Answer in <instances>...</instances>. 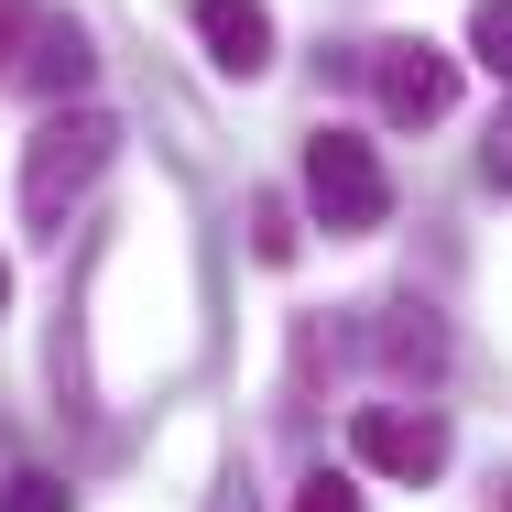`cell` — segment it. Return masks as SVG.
Instances as JSON below:
<instances>
[{
	"label": "cell",
	"instance_id": "obj_1",
	"mask_svg": "<svg viewBox=\"0 0 512 512\" xmlns=\"http://www.w3.org/2000/svg\"><path fill=\"white\" fill-rule=\"evenodd\" d=\"M109 153H120V120L109 109H44V131L22 142V229L33 240H66V207L88 197L109 175Z\"/></svg>",
	"mask_w": 512,
	"mask_h": 512
},
{
	"label": "cell",
	"instance_id": "obj_2",
	"mask_svg": "<svg viewBox=\"0 0 512 512\" xmlns=\"http://www.w3.org/2000/svg\"><path fill=\"white\" fill-rule=\"evenodd\" d=\"M306 218L327 240H371L382 218H393V175H382V153L360 142V131H316L306 142Z\"/></svg>",
	"mask_w": 512,
	"mask_h": 512
},
{
	"label": "cell",
	"instance_id": "obj_3",
	"mask_svg": "<svg viewBox=\"0 0 512 512\" xmlns=\"http://www.w3.org/2000/svg\"><path fill=\"white\" fill-rule=\"evenodd\" d=\"M360 66H371V99H382V120H393V131H425V120H447V99H458V55H436L425 33L371 44Z\"/></svg>",
	"mask_w": 512,
	"mask_h": 512
},
{
	"label": "cell",
	"instance_id": "obj_4",
	"mask_svg": "<svg viewBox=\"0 0 512 512\" xmlns=\"http://www.w3.org/2000/svg\"><path fill=\"white\" fill-rule=\"evenodd\" d=\"M349 447H360V469L425 491V480L447 469V414H436V404H360V414H349Z\"/></svg>",
	"mask_w": 512,
	"mask_h": 512
},
{
	"label": "cell",
	"instance_id": "obj_5",
	"mask_svg": "<svg viewBox=\"0 0 512 512\" xmlns=\"http://www.w3.org/2000/svg\"><path fill=\"white\" fill-rule=\"evenodd\" d=\"M186 22H197V44H207L218 77H262V66H273V11H262V0H186Z\"/></svg>",
	"mask_w": 512,
	"mask_h": 512
},
{
	"label": "cell",
	"instance_id": "obj_6",
	"mask_svg": "<svg viewBox=\"0 0 512 512\" xmlns=\"http://www.w3.org/2000/svg\"><path fill=\"white\" fill-rule=\"evenodd\" d=\"M88 66H99V55H88V33H77V22H33V55H22V77H33L55 109H77Z\"/></svg>",
	"mask_w": 512,
	"mask_h": 512
},
{
	"label": "cell",
	"instance_id": "obj_7",
	"mask_svg": "<svg viewBox=\"0 0 512 512\" xmlns=\"http://www.w3.org/2000/svg\"><path fill=\"white\" fill-rule=\"evenodd\" d=\"M382 371H393V382H414V393H425V382L447 371V327H436V316H425V306H393V316H382Z\"/></svg>",
	"mask_w": 512,
	"mask_h": 512
},
{
	"label": "cell",
	"instance_id": "obj_8",
	"mask_svg": "<svg viewBox=\"0 0 512 512\" xmlns=\"http://www.w3.org/2000/svg\"><path fill=\"white\" fill-rule=\"evenodd\" d=\"M469 55L512 88V0H469Z\"/></svg>",
	"mask_w": 512,
	"mask_h": 512
},
{
	"label": "cell",
	"instance_id": "obj_9",
	"mask_svg": "<svg viewBox=\"0 0 512 512\" xmlns=\"http://www.w3.org/2000/svg\"><path fill=\"white\" fill-rule=\"evenodd\" d=\"M0 512H77V491H66L55 469H11V480H0Z\"/></svg>",
	"mask_w": 512,
	"mask_h": 512
},
{
	"label": "cell",
	"instance_id": "obj_10",
	"mask_svg": "<svg viewBox=\"0 0 512 512\" xmlns=\"http://www.w3.org/2000/svg\"><path fill=\"white\" fill-rule=\"evenodd\" d=\"M295 512H360V480L349 469H306L295 480Z\"/></svg>",
	"mask_w": 512,
	"mask_h": 512
},
{
	"label": "cell",
	"instance_id": "obj_11",
	"mask_svg": "<svg viewBox=\"0 0 512 512\" xmlns=\"http://www.w3.org/2000/svg\"><path fill=\"white\" fill-rule=\"evenodd\" d=\"M251 251H262V262H295V207H284V197L251 207Z\"/></svg>",
	"mask_w": 512,
	"mask_h": 512
},
{
	"label": "cell",
	"instance_id": "obj_12",
	"mask_svg": "<svg viewBox=\"0 0 512 512\" xmlns=\"http://www.w3.org/2000/svg\"><path fill=\"white\" fill-rule=\"evenodd\" d=\"M480 175H491V186L512 197V99L491 109V142H480Z\"/></svg>",
	"mask_w": 512,
	"mask_h": 512
},
{
	"label": "cell",
	"instance_id": "obj_13",
	"mask_svg": "<svg viewBox=\"0 0 512 512\" xmlns=\"http://www.w3.org/2000/svg\"><path fill=\"white\" fill-rule=\"evenodd\" d=\"M33 22H44V11H33V0H0V77H11V66H22V44H33Z\"/></svg>",
	"mask_w": 512,
	"mask_h": 512
},
{
	"label": "cell",
	"instance_id": "obj_14",
	"mask_svg": "<svg viewBox=\"0 0 512 512\" xmlns=\"http://www.w3.org/2000/svg\"><path fill=\"white\" fill-rule=\"evenodd\" d=\"M0 316H11V262H0Z\"/></svg>",
	"mask_w": 512,
	"mask_h": 512
}]
</instances>
